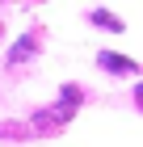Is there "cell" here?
Segmentation results:
<instances>
[{
    "label": "cell",
    "mask_w": 143,
    "mask_h": 147,
    "mask_svg": "<svg viewBox=\"0 0 143 147\" xmlns=\"http://www.w3.org/2000/svg\"><path fill=\"white\" fill-rule=\"evenodd\" d=\"M42 51V30H30V34H21L17 42L9 46V67H21L25 59H34Z\"/></svg>",
    "instance_id": "cell-2"
},
{
    "label": "cell",
    "mask_w": 143,
    "mask_h": 147,
    "mask_svg": "<svg viewBox=\"0 0 143 147\" xmlns=\"http://www.w3.org/2000/svg\"><path fill=\"white\" fill-rule=\"evenodd\" d=\"M97 67H105L110 76H139L135 59H126V55H110V51H101V55H97Z\"/></svg>",
    "instance_id": "cell-3"
},
{
    "label": "cell",
    "mask_w": 143,
    "mask_h": 147,
    "mask_svg": "<svg viewBox=\"0 0 143 147\" xmlns=\"http://www.w3.org/2000/svg\"><path fill=\"white\" fill-rule=\"evenodd\" d=\"M0 135H4V139H30L25 126H17V122H13V126H0Z\"/></svg>",
    "instance_id": "cell-5"
},
{
    "label": "cell",
    "mask_w": 143,
    "mask_h": 147,
    "mask_svg": "<svg viewBox=\"0 0 143 147\" xmlns=\"http://www.w3.org/2000/svg\"><path fill=\"white\" fill-rule=\"evenodd\" d=\"M88 21H93V25H105V30H122V17H114V13H105V9H93Z\"/></svg>",
    "instance_id": "cell-4"
},
{
    "label": "cell",
    "mask_w": 143,
    "mask_h": 147,
    "mask_svg": "<svg viewBox=\"0 0 143 147\" xmlns=\"http://www.w3.org/2000/svg\"><path fill=\"white\" fill-rule=\"evenodd\" d=\"M80 101H84V92H80L76 84H63L59 101H55V105H46V109H38L30 126H34V130H42V135H51V130H63V126L72 122V118H76Z\"/></svg>",
    "instance_id": "cell-1"
}]
</instances>
